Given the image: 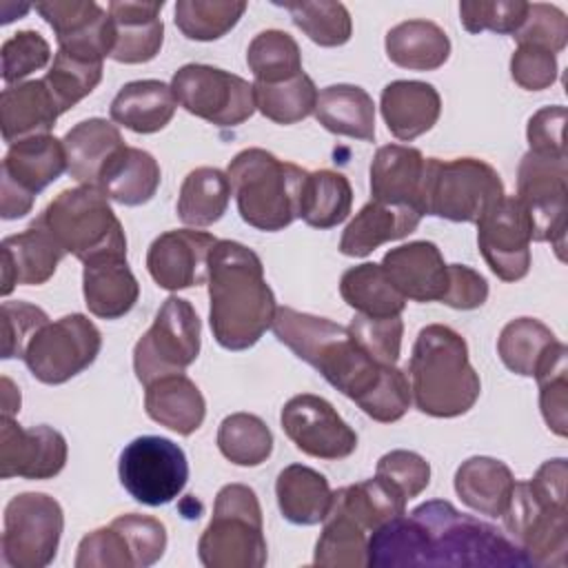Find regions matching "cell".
I'll return each mask as SVG.
<instances>
[{
  "label": "cell",
  "instance_id": "obj_1",
  "mask_svg": "<svg viewBox=\"0 0 568 568\" xmlns=\"http://www.w3.org/2000/svg\"><path fill=\"white\" fill-rule=\"evenodd\" d=\"M271 328L284 346L320 371L331 386L375 422L390 424L406 415L413 399L408 377L397 366L377 364L355 342L348 326L277 306Z\"/></svg>",
  "mask_w": 568,
  "mask_h": 568
},
{
  "label": "cell",
  "instance_id": "obj_2",
  "mask_svg": "<svg viewBox=\"0 0 568 568\" xmlns=\"http://www.w3.org/2000/svg\"><path fill=\"white\" fill-rule=\"evenodd\" d=\"M366 566H528L521 548L495 526L433 499L368 537Z\"/></svg>",
  "mask_w": 568,
  "mask_h": 568
},
{
  "label": "cell",
  "instance_id": "obj_3",
  "mask_svg": "<svg viewBox=\"0 0 568 568\" xmlns=\"http://www.w3.org/2000/svg\"><path fill=\"white\" fill-rule=\"evenodd\" d=\"M209 322L226 351H246L273 326L275 295L264 280L255 251L233 240H217L209 255Z\"/></svg>",
  "mask_w": 568,
  "mask_h": 568
},
{
  "label": "cell",
  "instance_id": "obj_4",
  "mask_svg": "<svg viewBox=\"0 0 568 568\" xmlns=\"http://www.w3.org/2000/svg\"><path fill=\"white\" fill-rule=\"evenodd\" d=\"M408 375L415 406L430 417L464 415L481 393L479 375L468 359L466 339L444 324H428L419 331Z\"/></svg>",
  "mask_w": 568,
  "mask_h": 568
},
{
  "label": "cell",
  "instance_id": "obj_5",
  "mask_svg": "<svg viewBox=\"0 0 568 568\" xmlns=\"http://www.w3.org/2000/svg\"><path fill=\"white\" fill-rule=\"evenodd\" d=\"M566 459H548L532 479L515 481L501 515L506 530L535 566H566L568 508Z\"/></svg>",
  "mask_w": 568,
  "mask_h": 568
},
{
  "label": "cell",
  "instance_id": "obj_6",
  "mask_svg": "<svg viewBox=\"0 0 568 568\" xmlns=\"http://www.w3.org/2000/svg\"><path fill=\"white\" fill-rule=\"evenodd\" d=\"M240 217L266 233L286 229L300 217L302 186L308 175L293 162L277 160L264 149L240 151L226 169Z\"/></svg>",
  "mask_w": 568,
  "mask_h": 568
},
{
  "label": "cell",
  "instance_id": "obj_7",
  "mask_svg": "<svg viewBox=\"0 0 568 568\" xmlns=\"http://www.w3.org/2000/svg\"><path fill=\"white\" fill-rule=\"evenodd\" d=\"M36 220L84 264L109 255L126 257L124 229L98 186L80 184L60 191Z\"/></svg>",
  "mask_w": 568,
  "mask_h": 568
},
{
  "label": "cell",
  "instance_id": "obj_8",
  "mask_svg": "<svg viewBox=\"0 0 568 568\" xmlns=\"http://www.w3.org/2000/svg\"><path fill=\"white\" fill-rule=\"evenodd\" d=\"M197 555L206 568H262L266 564L262 508L253 488L244 484L220 488L213 517L197 541Z\"/></svg>",
  "mask_w": 568,
  "mask_h": 568
},
{
  "label": "cell",
  "instance_id": "obj_9",
  "mask_svg": "<svg viewBox=\"0 0 568 568\" xmlns=\"http://www.w3.org/2000/svg\"><path fill=\"white\" fill-rule=\"evenodd\" d=\"M499 173L484 160L426 158L419 211L450 222H475L504 197Z\"/></svg>",
  "mask_w": 568,
  "mask_h": 568
},
{
  "label": "cell",
  "instance_id": "obj_10",
  "mask_svg": "<svg viewBox=\"0 0 568 568\" xmlns=\"http://www.w3.org/2000/svg\"><path fill=\"white\" fill-rule=\"evenodd\" d=\"M200 317L182 297H166L151 328L133 348L135 377L146 386L153 379L182 373L200 353Z\"/></svg>",
  "mask_w": 568,
  "mask_h": 568
},
{
  "label": "cell",
  "instance_id": "obj_11",
  "mask_svg": "<svg viewBox=\"0 0 568 568\" xmlns=\"http://www.w3.org/2000/svg\"><path fill=\"white\" fill-rule=\"evenodd\" d=\"M62 506L47 493L16 495L4 508L2 559L11 568H44L60 546Z\"/></svg>",
  "mask_w": 568,
  "mask_h": 568
},
{
  "label": "cell",
  "instance_id": "obj_12",
  "mask_svg": "<svg viewBox=\"0 0 568 568\" xmlns=\"http://www.w3.org/2000/svg\"><path fill=\"white\" fill-rule=\"evenodd\" d=\"M102 348L98 326L82 313L47 322L27 344L24 364L42 384H64L89 368Z\"/></svg>",
  "mask_w": 568,
  "mask_h": 568
},
{
  "label": "cell",
  "instance_id": "obj_13",
  "mask_svg": "<svg viewBox=\"0 0 568 568\" xmlns=\"http://www.w3.org/2000/svg\"><path fill=\"white\" fill-rule=\"evenodd\" d=\"M566 155H541L528 151L517 169V200L526 209L535 242H550L564 260L566 246Z\"/></svg>",
  "mask_w": 568,
  "mask_h": 568
},
{
  "label": "cell",
  "instance_id": "obj_14",
  "mask_svg": "<svg viewBox=\"0 0 568 568\" xmlns=\"http://www.w3.org/2000/svg\"><path fill=\"white\" fill-rule=\"evenodd\" d=\"M171 89L180 106L215 126H237L255 113L253 84L211 64L180 67Z\"/></svg>",
  "mask_w": 568,
  "mask_h": 568
},
{
  "label": "cell",
  "instance_id": "obj_15",
  "mask_svg": "<svg viewBox=\"0 0 568 568\" xmlns=\"http://www.w3.org/2000/svg\"><path fill=\"white\" fill-rule=\"evenodd\" d=\"M120 484L144 506H164L186 486L189 462L184 450L160 435L135 437L120 453Z\"/></svg>",
  "mask_w": 568,
  "mask_h": 568
},
{
  "label": "cell",
  "instance_id": "obj_16",
  "mask_svg": "<svg viewBox=\"0 0 568 568\" xmlns=\"http://www.w3.org/2000/svg\"><path fill=\"white\" fill-rule=\"evenodd\" d=\"M67 171L64 142L55 135H33L9 144L2 160L0 215L22 217L31 211L33 197Z\"/></svg>",
  "mask_w": 568,
  "mask_h": 568
},
{
  "label": "cell",
  "instance_id": "obj_17",
  "mask_svg": "<svg viewBox=\"0 0 568 568\" xmlns=\"http://www.w3.org/2000/svg\"><path fill=\"white\" fill-rule=\"evenodd\" d=\"M532 226L515 195H504L477 220V244L490 271L504 282H517L530 268Z\"/></svg>",
  "mask_w": 568,
  "mask_h": 568
},
{
  "label": "cell",
  "instance_id": "obj_18",
  "mask_svg": "<svg viewBox=\"0 0 568 568\" xmlns=\"http://www.w3.org/2000/svg\"><path fill=\"white\" fill-rule=\"evenodd\" d=\"M280 424L302 453L317 459H344L357 448L355 430L320 395L291 397L280 413Z\"/></svg>",
  "mask_w": 568,
  "mask_h": 568
},
{
  "label": "cell",
  "instance_id": "obj_19",
  "mask_svg": "<svg viewBox=\"0 0 568 568\" xmlns=\"http://www.w3.org/2000/svg\"><path fill=\"white\" fill-rule=\"evenodd\" d=\"M67 464V439L40 424L22 428L13 417L0 422V477L51 479Z\"/></svg>",
  "mask_w": 568,
  "mask_h": 568
},
{
  "label": "cell",
  "instance_id": "obj_20",
  "mask_svg": "<svg viewBox=\"0 0 568 568\" xmlns=\"http://www.w3.org/2000/svg\"><path fill=\"white\" fill-rule=\"evenodd\" d=\"M33 9L58 38V49L104 60L113 49V22L106 9L93 0H47Z\"/></svg>",
  "mask_w": 568,
  "mask_h": 568
},
{
  "label": "cell",
  "instance_id": "obj_21",
  "mask_svg": "<svg viewBox=\"0 0 568 568\" xmlns=\"http://www.w3.org/2000/svg\"><path fill=\"white\" fill-rule=\"evenodd\" d=\"M217 237L204 231H166L158 235L146 253V268L164 291L200 286L209 280V255Z\"/></svg>",
  "mask_w": 568,
  "mask_h": 568
},
{
  "label": "cell",
  "instance_id": "obj_22",
  "mask_svg": "<svg viewBox=\"0 0 568 568\" xmlns=\"http://www.w3.org/2000/svg\"><path fill=\"white\" fill-rule=\"evenodd\" d=\"M2 253V295H9L16 284L40 286L53 277L67 251L58 240L33 220L22 233L9 235L0 244Z\"/></svg>",
  "mask_w": 568,
  "mask_h": 568
},
{
  "label": "cell",
  "instance_id": "obj_23",
  "mask_svg": "<svg viewBox=\"0 0 568 568\" xmlns=\"http://www.w3.org/2000/svg\"><path fill=\"white\" fill-rule=\"evenodd\" d=\"M382 268L406 300L442 302L448 264L433 242L417 240L390 248L382 260Z\"/></svg>",
  "mask_w": 568,
  "mask_h": 568
},
{
  "label": "cell",
  "instance_id": "obj_24",
  "mask_svg": "<svg viewBox=\"0 0 568 568\" xmlns=\"http://www.w3.org/2000/svg\"><path fill=\"white\" fill-rule=\"evenodd\" d=\"M164 2H109L106 11L113 22V49L115 62L142 64L153 60L164 42V24L160 20Z\"/></svg>",
  "mask_w": 568,
  "mask_h": 568
},
{
  "label": "cell",
  "instance_id": "obj_25",
  "mask_svg": "<svg viewBox=\"0 0 568 568\" xmlns=\"http://www.w3.org/2000/svg\"><path fill=\"white\" fill-rule=\"evenodd\" d=\"M426 158L415 146H379L371 162V195L377 202L419 211ZM422 213V211H419Z\"/></svg>",
  "mask_w": 568,
  "mask_h": 568
},
{
  "label": "cell",
  "instance_id": "obj_26",
  "mask_svg": "<svg viewBox=\"0 0 568 568\" xmlns=\"http://www.w3.org/2000/svg\"><path fill=\"white\" fill-rule=\"evenodd\" d=\"M382 118L388 131L404 142L430 131L442 113L437 89L419 80H395L382 89Z\"/></svg>",
  "mask_w": 568,
  "mask_h": 568
},
{
  "label": "cell",
  "instance_id": "obj_27",
  "mask_svg": "<svg viewBox=\"0 0 568 568\" xmlns=\"http://www.w3.org/2000/svg\"><path fill=\"white\" fill-rule=\"evenodd\" d=\"M82 293L91 315L102 320H118L135 306L140 297V284L129 268L126 257L109 255L84 264Z\"/></svg>",
  "mask_w": 568,
  "mask_h": 568
},
{
  "label": "cell",
  "instance_id": "obj_28",
  "mask_svg": "<svg viewBox=\"0 0 568 568\" xmlns=\"http://www.w3.org/2000/svg\"><path fill=\"white\" fill-rule=\"evenodd\" d=\"M60 115V109L44 80L9 84L0 95L2 138L9 144L33 135H47Z\"/></svg>",
  "mask_w": 568,
  "mask_h": 568
},
{
  "label": "cell",
  "instance_id": "obj_29",
  "mask_svg": "<svg viewBox=\"0 0 568 568\" xmlns=\"http://www.w3.org/2000/svg\"><path fill=\"white\" fill-rule=\"evenodd\" d=\"M419 220L422 213L410 206H395L371 200L344 229L339 251L348 257H364L377 246L413 233Z\"/></svg>",
  "mask_w": 568,
  "mask_h": 568
},
{
  "label": "cell",
  "instance_id": "obj_30",
  "mask_svg": "<svg viewBox=\"0 0 568 568\" xmlns=\"http://www.w3.org/2000/svg\"><path fill=\"white\" fill-rule=\"evenodd\" d=\"M144 408L153 422L178 435L195 433L206 415L200 388L184 373L166 375L146 384Z\"/></svg>",
  "mask_w": 568,
  "mask_h": 568
},
{
  "label": "cell",
  "instance_id": "obj_31",
  "mask_svg": "<svg viewBox=\"0 0 568 568\" xmlns=\"http://www.w3.org/2000/svg\"><path fill=\"white\" fill-rule=\"evenodd\" d=\"M178 109L171 84L160 80L126 82L113 98L109 113L111 120L135 133H155L164 129Z\"/></svg>",
  "mask_w": 568,
  "mask_h": 568
},
{
  "label": "cell",
  "instance_id": "obj_32",
  "mask_svg": "<svg viewBox=\"0 0 568 568\" xmlns=\"http://www.w3.org/2000/svg\"><path fill=\"white\" fill-rule=\"evenodd\" d=\"M160 164L138 146H122L102 169L98 189L113 202L124 206L146 204L160 186Z\"/></svg>",
  "mask_w": 568,
  "mask_h": 568
},
{
  "label": "cell",
  "instance_id": "obj_33",
  "mask_svg": "<svg viewBox=\"0 0 568 568\" xmlns=\"http://www.w3.org/2000/svg\"><path fill=\"white\" fill-rule=\"evenodd\" d=\"M561 351H566V344L535 317L510 320L497 339V353L504 366L524 377H537Z\"/></svg>",
  "mask_w": 568,
  "mask_h": 568
},
{
  "label": "cell",
  "instance_id": "obj_34",
  "mask_svg": "<svg viewBox=\"0 0 568 568\" xmlns=\"http://www.w3.org/2000/svg\"><path fill=\"white\" fill-rule=\"evenodd\" d=\"M67 173L80 184L98 186L104 164L126 146L118 126L104 118H89L78 122L64 135Z\"/></svg>",
  "mask_w": 568,
  "mask_h": 568
},
{
  "label": "cell",
  "instance_id": "obj_35",
  "mask_svg": "<svg viewBox=\"0 0 568 568\" xmlns=\"http://www.w3.org/2000/svg\"><path fill=\"white\" fill-rule=\"evenodd\" d=\"M275 495L282 517L297 526L322 524L333 501L328 479L302 464H291L277 475Z\"/></svg>",
  "mask_w": 568,
  "mask_h": 568
},
{
  "label": "cell",
  "instance_id": "obj_36",
  "mask_svg": "<svg viewBox=\"0 0 568 568\" xmlns=\"http://www.w3.org/2000/svg\"><path fill=\"white\" fill-rule=\"evenodd\" d=\"M513 486L515 477L510 468L495 457H470L462 462L455 473V490L459 499L488 517L504 515Z\"/></svg>",
  "mask_w": 568,
  "mask_h": 568
},
{
  "label": "cell",
  "instance_id": "obj_37",
  "mask_svg": "<svg viewBox=\"0 0 568 568\" xmlns=\"http://www.w3.org/2000/svg\"><path fill=\"white\" fill-rule=\"evenodd\" d=\"M313 113L317 122L335 135L364 142L375 138V104L357 84H331L322 89Z\"/></svg>",
  "mask_w": 568,
  "mask_h": 568
},
{
  "label": "cell",
  "instance_id": "obj_38",
  "mask_svg": "<svg viewBox=\"0 0 568 568\" xmlns=\"http://www.w3.org/2000/svg\"><path fill=\"white\" fill-rule=\"evenodd\" d=\"M386 55L393 64L410 71H435L450 55L446 31L430 20H406L388 29Z\"/></svg>",
  "mask_w": 568,
  "mask_h": 568
},
{
  "label": "cell",
  "instance_id": "obj_39",
  "mask_svg": "<svg viewBox=\"0 0 568 568\" xmlns=\"http://www.w3.org/2000/svg\"><path fill=\"white\" fill-rule=\"evenodd\" d=\"M339 295L351 308L368 317H395L406 306V297L393 286L382 264L373 262L344 271L339 280Z\"/></svg>",
  "mask_w": 568,
  "mask_h": 568
},
{
  "label": "cell",
  "instance_id": "obj_40",
  "mask_svg": "<svg viewBox=\"0 0 568 568\" xmlns=\"http://www.w3.org/2000/svg\"><path fill=\"white\" fill-rule=\"evenodd\" d=\"M231 191L224 171L215 166H197L180 186L178 217L189 226H211L226 213Z\"/></svg>",
  "mask_w": 568,
  "mask_h": 568
},
{
  "label": "cell",
  "instance_id": "obj_41",
  "mask_svg": "<svg viewBox=\"0 0 568 568\" xmlns=\"http://www.w3.org/2000/svg\"><path fill=\"white\" fill-rule=\"evenodd\" d=\"M353 206V189L344 173L320 169L306 175L300 197V217L313 229L342 224Z\"/></svg>",
  "mask_w": 568,
  "mask_h": 568
},
{
  "label": "cell",
  "instance_id": "obj_42",
  "mask_svg": "<svg viewBox=\"0 0 568 568\" xmlns=\"http://www.w3.org/2000/svg\"><path fill=\"white\" fill-rule=\"evenodd\" d=\"M324 528L315 546V566L331 568H359L366 566L368 552V532L348 515L344 508L331 501V508L324 517Z\"/></svg>",
  "mask_w": 568,
  "mask_h": 568
},
{
  "label": "cell",
  "instance_id": "obj_43",
  "mask_svg": "<svg viewBox=\"0 0 568 568\" xmlns=\"http://www.w3.org/2000/svg\"><path fill=\"white\" fill-rule=\"evenodd\" d=\"M255 109L275 124H295L308 118L317 104V89L315 82L302 71L300 75L266 84L253 82Z\"/></svg>",
  "mask_w": 568,
  "mask_h": 568
},
{
  "label": "cell",
  "instance_id": "obj_44",
  "mask_svg": "<svg viewBox=\"0 0 568 568\" xmlns=\"http://www.w3.org/2000/svg\"><path fill=\"white\" fill-rule=\"evenodd\" d=\"M246 64L255 82H284L302 73V53L295 38L280 29L257 33L246 49Z\"/></svg>",
  "mask_w": 568,
  "mask_h": 568
},
{
  "label": "cell",
  "instance_id": "obj_45",
  "mask_svg": "<svg viewBox=\"0 0 568 568\" xmlns=\"http://www.w3.org/2000/svg\"><path fill=\"white\" fill-rule=\"evenodd\" d=\"M217 448L235 466H260L273 453V433L257 415L233 413L217 428Z\"/></svg>",
  "mask_w": 568,
  "mask_h": 568
},
{
  "label": "cell",
  "instance_id": "obj_46",
  "mask_svg": "<svg viewBox=\"0 0 568 568\" xmlns=\"http://www.w3.org/2000/svg\"><path fill=\"white\" fill-rule=\"evenodd\" d=\"M244 11L242 0H178L175 24L189 40L211 42L226 36Z\"/></svg>",
  "mask_w": 568,
  "mask_h": 568
},
{
  "label": "cell",
  "instance_id": "obj_47",
  "mask_svg": "<svg viewBox=\"0 0 568 568\" xmlns=\"http://www.w3.org/2000/svg\"><path fill=\"white\" fill-rule=\"evenodd\" d=\"M42 80L51 91L60 113H64L98 87L102 80V60L58 49L53 64Z\"/></svg>",
  "mask_w": 568,
  "mask_h": 568
},
{
  "label": "cell",
  "instance_id": "obj_48",
  "mask_svg": "<svg viewBox=\"0 0 568 568\" xmlns=\"http://www.w3.org/2000/svg\"><path fill=\"white\" fill-rule=\"evenodd\" d=\"M297 29L320 47H342L351 40L353 22L342 2H284Z\"/></svg>",
  "mask_w": 568,
  "mask_h": 568
},
{
  "label": "cell",
  "instance_id": "obj_49",
  "mask_svg": "<svg viewBox=\"0 0 568 568\" xmlns=\"http://www.w3.org/2000/svg\"><path fill=\"white\" fill-rule=\"evenodd\" d=\"M75 568H138L133 546L118 519L82 537Z\"/></svg>",
  "mask_w": 568,
  "mask_h": 568
},
{
  "label": "cell",
  "instance_id": "obj_50",
  "mask_svg": "<svg viewBox=\"0 0 568 568\" xmlns=\"http://www.w3.org/2000/svg\"><path fill=\"white\" fill-rule=\"evenodd\" d=\"M528 11L524 0H464L459 2V18L468 33L495 31L517 33Z\"/></svg>",
  "mask_w": 568,
  "mask_h": 568
},
{
  "label": "cell",
  "instance_id": "obj_51",
  "mask_svg": "<svg viewBox=\"0 0 568 568\" xmlns=\"http://www.w3.org/2000/svg\"><path fill=\"white\" fill-rule=\"evenodd\" d=\"M351 335L355 342L377 362L384 366H395L399 359L402 348V333L404 324L402 317H368V315H355L351 326Z\"/></svg>",
  "mask_w": 568,
  "mask_h": 568
},
{
  "label": "cell",
  "instance_id": "obj_52",
  "mask_svg": "<svg viewBox=\"0 0 568 568\" xmlns=\"http://www.w3.org/2000/svg\"><path fill=\"white\" fill-rule=\"evenodd\" d=\"M513 38L517 44H532L557 55L568 42V18L555 4L528 2L526 18Z\"/></svg>",
  "mask_w": 568,
  "mask_h": 568
},
{
  "label": "cell",
  "instance_id": "obj_53",
  "mask_svg": "<svg viewBox=\"0 0 568 568\" xmlns=\"http://www.w3.org/2000/svg\"><path fill=\"white\" fill-rule=\"evenodd\" d=\"M0 58H2V80L7 84H13V82L20 84L22 78L47 67L51 58V47L38 31L24 29L2 42Z\"/></svg>",
  "mask_w": 568,
  "mask_h": 568
},
{
  "label": "cell",
  "instance_id": "obj_54",
  "mask_svg": "<svg viewBox=\"0 0 568 568\" xmlns=\"http://www.w3.org/2000/svg\"><path fill=\"white\" fill-rule=\"evenodd\" d=\"M375 477L393 486L408 501L428 486L430 466L422 455L413 450H390L379 457Z\"/></svg>",
  "mask_w": 568,
  "mask_h": 568
},
{
  "label": "cell",
  "instance_id": "obj_55",
  "mask_svg": "<svg viewBox=\"0 0 568 568\" xmlns=\"http://www.w3.org/2000/svg\"><path fill=\"white\" fill-rule=\"evenodd\" d=\"M566 355H559L550 362L535 379L539 382V406L548 428L566 437L568 433V379H566Z\"/></svg>",
  "mask_w": 568,
  "mask_h": 568
},
{
  "label": "cell",
  "instance_id": "obj_56",
  "mask_svg": "<svg viewBox=\"0 0 568 568\" xmlns=\"http://www.w3.org/2000/svg\"><path fill=\"white\" fill-rule=\"evenodd\" d=\"M49 322L40 306L29 302H2V357H24L31 337Z\"/></svg>",
  "mask_w": 568,
  "mask_h": 568
},
{
  "label": "cell",
  "instance_id": "obj_57",
  "mask_svg": "<svg viewBox=\"0 0 568 568\" xmlns=\"http://www.w3.org/2000/svg\"><path fill=\"white\" fill-rule=\"evenodd\" d=\"M557 71V55L532 44H517L510 58V75L526 91L548 89L555 84Z\"/></svg>",
  "mask_w": 568,
  "mask_h": 568
},
{
  "label": "cell",
  "instance_id": "obj_58",
  "mask_svg": "<svg viewBox=\"0 0 568 568\" xmlns=\"http://www.w3.org/2000/svg\"><path fill=\"white\" fill-rule=\"evenodd\" d=\"M564 124H566V106L552 104V106L539 109L528 120V129H526L530 151L541 155H566Z\"/></svg>",
  "mask_w": 568,
  "mask_h": 568
},
{
  "label": "cell",
  "instance_id": "obj_59",
  "mask_svg": "<svg viewBox=\"0 0 568 568\" xmlns=\"http://www.w3.org/2000/svg\"><path fill=\"white\" fill-rule=\"evenodd\" d=\"M488 297V284L484 275L464 264H448V282L442 302L459 311L479 308Z\"/></svg>",
  "mask_w": 568,
  "mask_h": 568
},
{
  "label": "cell",
  "instance_id": "obj_60",
  "mask_svg": "<svg viewBox=\"0 0 568 568\" xmlns=\"http://www.w3.org/2000/svg\"><path fill=\"white\" fill-rule=\"evenodd\" d=\"M20 410V390L9 377H2V417H13Z\"/></svg>",
  "mask_w": 568,
  "mask_h": 568
}]
</instances>
